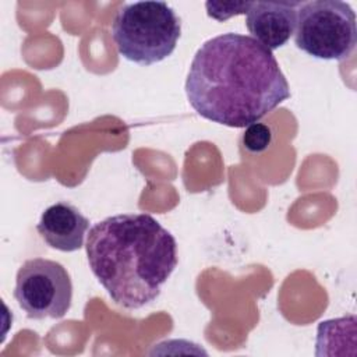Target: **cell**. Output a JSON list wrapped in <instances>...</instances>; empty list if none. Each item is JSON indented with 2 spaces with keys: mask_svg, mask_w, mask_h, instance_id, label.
Returning <instances> with one entry per match:
<instances>
[{
  "mask_svg": "<svg viewBox=\"0 0 357 357\" xmlns=\"http://www.w3.org/2000/svg\"><path fill=\"white\" fill-rule=\"evenodd\" d=\"M301 1H251L245 25L251 38L271 52L289 42L296 29Z\"/></svg>",
  "mask_w": 357,
  "mask_h": 357,
  "instance_id": "obj_6",
  "label": "cell"
},
{
  "mask_svg": "<svg viewBox=\"0 0 357 357\" xmlns=\"http://www.w3.org/2000/svg\"><path fill=\"white\" fill-rule=\"evenodd\" d=\"M251 6V1H206L208 17L216 21H226L234 15L245 14Z\"/></svg>",
  "mask_w": 357,
  "mask_h": 357,
  "instance_id": "obj_10",
  "label": "cell"
},
{
  "mask_svg": "<svg viewBox=\"0 0 357 357\" xmlns=\"http://www.w3.org/2000/svg\"><path fill=\"white\" fill-rule=\"evenodd\" d=\"M296 46L322 60H344L357 43L356 14L340 0L301 1L297 8Z\"/></svg>",
  "mask_w": 357,
  "mask_h": 357,
  "instance_id": "obj_4",
  "label": "cell"
},
{
  "mask_svg": "<svg viewBox=\"0 0 357 357\" xmlns=\"http://www.w3.org/2000/svg\"><path fill=\"white\" fill-rule=\"evenodd\" d=\"M180 35L181 20L165 1L126 3L112 24L117 52L141 66H151L169 57Z\"/></svg>",
  "mask_w": 357,
  "mask_h": 357,
  "instance_id": "obj_3",
  "label": "cell"
},
{
  "mask_svg": "<svg viewBox=\"0 0 357 357\" xmlns=\"http://www.w3.org/2000/svg\"><path fill=\"white\" fill-rule=\"evenodd\" d=\"M272 130L262 123H252L245 127L241 141L247 151L252 153H261L272 144Z\"/></svg>",
  "mask_w": 357,
  "mask_h": 357,
  "instance_id": "obj_9",
  "label": "cell"
},
{
  "mask_svg": "<svg viewBox=\"0 0 357 357\" xmlns=\"http://www.w3.org/2000/svg\"><path fill=\"white\" fill-rule=\"evenodd\" d=\"M88 229V218L77 206L66 201H59L47 206L36 225L42 240L49 247L63 252L79 250L84 245Z\"/></svg>",
  "mask_w": 357,
  "mask_h": 357,
  "instance_id": "obj_7",
  "label": "cell"
},
{
  "mask_svg": "<svg viewBox=\"0 0 357 357\" xmlns=\"http://www.w3.org/2000/svg\"><path fill=\"white\" fill-rule=\"evenodd\" d=\"M317 356L339 354V347L356 346V317L347 315L319 322L317 329Z\"/></svg>",
  "mask_w": 357,
  "mask_h": 357,
  "instance_id": "obj_8",
  "label": "cell"
},
{
  "mask_svg": "<svg viewBox=\"0 0 357 357\" xmlns=\"http://www.w3.org/2000/svg\"><path fill=\"white\" fill-rule=\"evenodd\" d=\"M14 298L31 319L63 318L73 301L70 273L53 259H26L15 276Z\"/></svg>",
  "mask_w": 357,
  "mask_h": 357,
  "instance_id": "obj_5",
  "label": "cell"
},
{
  "mask_svg": "<svg viewBox=\"0 0 357 357\" xmlns=\"http://www.w3.org/2000/svg\"><path fill=\"white\" fill-rule=\"evenodd\" d=\"M191 107L204 119L245 128L290 98L273 53L248 35L227 32L204 42L185 79Z\"/></svg>",
  "mask_w": 357,
  "mask_h": 357,
  "instance_id": "obj_1",
  "label": "cell"
},
{
  "mask_svg": "<svg viewBox=\"0 0 357 357\" xmlns=\"http://www.w3.org/2000/svg\"><path fill=\"white\" fill-rule=\"evenodd\" d=\"M85 250L98 282L127 310L155 301L178 262L174 236L148 213H120L95 223Z\"/></svg>",
  "mask_w": 357,
  "mask_h": 357,
  "instance_id": "obj_2",
  "label": "cell"
}]
</instances>
